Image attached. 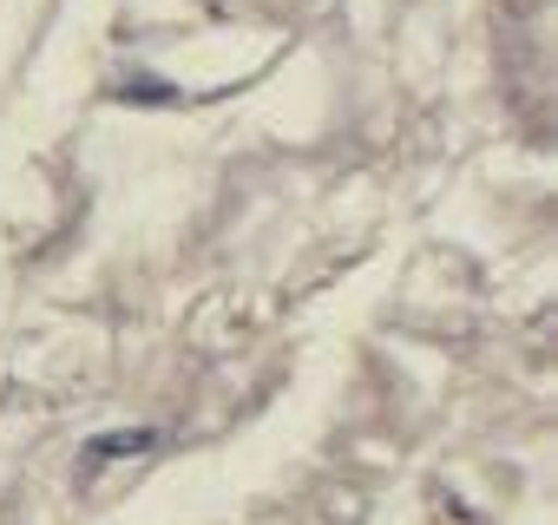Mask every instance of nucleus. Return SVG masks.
Segmentation results:
<instances>
[{
    "label": "nucleus",
    "mask_w": 558,
    "mask_h": 525,
    "mask_svg": "<svg viewBox=\"0 0 558 525\" xmlns=\"http://www.w3.org/2000/svg\"><path fill=\"white\" fill-rule=\"evenodd\" d=\"M145 447H158V434H151V427H132V434H99V440H86V460H125V453H145Z\"/></svg>",
    "instance_id": "obj_1"
},
{
    "label": "nucleus",
    "mask_w": 558,
    "mask_h": 525,
    "mask_svg": "<svg viewBox=\"0 0 558 525\" xmlns=\"http://www.w3.org/2000/svg\"><path fill=\"white\" fill-rule=\"evenodd\" d=\"M125 99H138V106H165V99H171V86H165V80H132V86H125Z\"/></svg>",
    "instance_id": "obj_2"
}]
</instances>
